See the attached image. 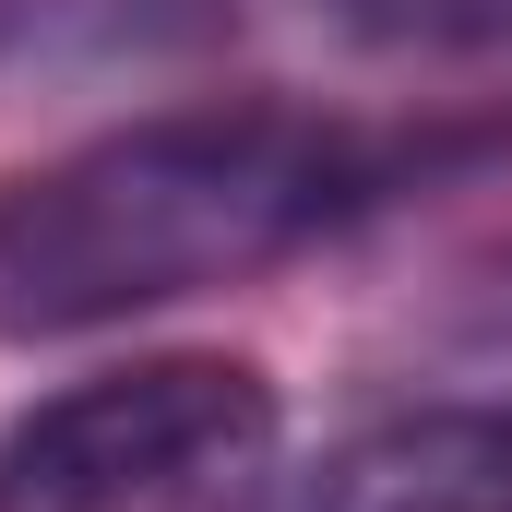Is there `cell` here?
<instances>
[{
  "label": "cell",
  "mask_w": 512,
  "mask_h": 512,
  "mask_svg": "<svg viewBox=\"0 0 512 512\" xmlns=\"http://www.w3.org/2000/svg\"><path fill=\"white\" fill-rule=\"evenodd\" d=\"M405 179V143L286 96H215L120 120L0 179V334H108L131 310L215 298L334 239Z\"/></svg>",
  "instance_id": "6da1fadb"
},
{
  "label": "cell",
  "mask_w": 512,
  "mask_h": 512,
  "mask_svg": "<svg viewBox=\"0 0 512 512\" xmlns=\"http://www.w3.org/2000/svg\"><path fill=\"white\" fill-rule=\"evenodd\" d=\"M274 453L251 358H131L0 429V512H227Z\"/></svg>",
  "instance_id": "7a4b0ae2"
},
{
  "label": "cell",
  "mask_w": 512,
  "mask_h": 512,
  "mask_svg": "<svg viewBox=\"0 0 512 512\" xmlns=\"http://www.w3.org/2000/svg\"><path fill=\"white\" fill-rule=\"evenodd\" d=\"M251 512H512V405H405L274 477Z\"/></svg>",
  "instance_id": "3957f363"
},
{
  "label": "cell",
  "mask_w": 512,
  "mask_h": 512,
  "mask_svg": "<svg viewBox=\"0 0 512 512\" xmlns=\"http://www.w3.org/2000/svg\"><path fill=\"white\" fill-rule=\"evenodd\" d=\"M203 24L215 0H0V60H96V48H155Z\"/></svg>",
  "instance_id": "277c9868"
},
{
  "label": "cell",
  "mask_w": 512,
  "mask_h": 512,
  "mask_svg": "<svg viewBox=\"0 0 512 512\" xmlns=\"http://www.w3.org/2000/svg\"><path fill=\"white\" fill-rule=\"evenodd\" d=\"M346 36L417 60H512V0H322Z\"/></svg>",
  "instance_id": "5b68a950"
}]
</instances>
